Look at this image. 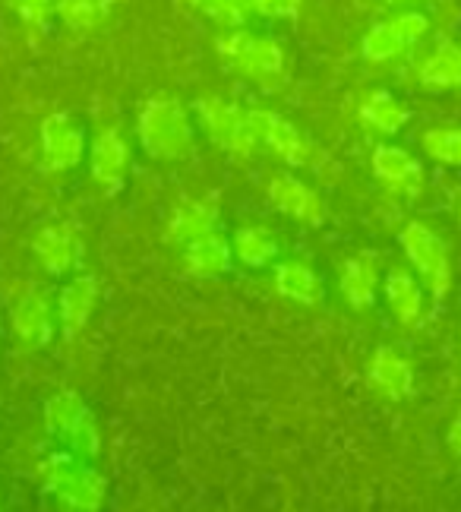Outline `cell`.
I'll return each instance as SVG.
<instances>
[{"label":"cell","instance_id":"1","mask_svg":"<svg viewBox=\"0 0 461 512\" xmlns=\"http://www.w3.org/2000/svg\"><path fill=\"white\" fill-rule=\"evenodd\" d=\"M215 51L231 61V67L259 86L263 92H278L288 83V57L285 48L269 35H256L240 29H225L215 38Z\"/></svg>","mask_w":461,"mask_h":512},{"label":"cell","instance_id":"4","mask_svg":"<svg viewBox=\"0 0 461 512\" xmlns=\"http://www.w3.org/2000/svg\"><path fill=\"white\" fill-rule=\"evenodd\" d=\"M45 430L57 446H64L79 459H95L98 449H102L95 418L86 402L79 399V392L67 389L45 402Z\"/></svg>","mask_w":461,"mask_h":512},{"label":"cell","instance_id":"23","mask_svg":"<svg viewBox=\"0 0 461 512\" xmlns=\"http://www.w3.org/2000/svg\"><path fill=\"white\" fill-rule=\"evenodd\" d=\"M360 121H364L370 130L383 133V136H395L408 124V108L398 102V98L386 89H376L367 95V102L360 105Z\"/></svg>","mask_w":461,"mask_h":512},{"label":"cell","instance_id":"20","mask_svg":"<svg viewBox=\"0 0 461 512\" xmlns=\"http://www.w3.org/2000/svg\"><path fill=\"white\" fill-rule=\"evenodd\" d=\"M417 80L427 89H461V45L439 42L417 67Z\"/></svg>","mask_w":461,"mask_h":512},{"label":"cell","instance_id":"22","mask_svg":"<svg viewBox=\"0 0 461 512\" xmlns=\"http://www.w3.org/2000/svg\"><path fill=\"white\" fill-rule=\"evenodd\" d=\"M338 288H342V298L354 310L373 307V301H376V260L373 256H354V260H348L342 266Z\"/></svg>","mask_w":461,"mask_h":512},{"label":"cell","instance_id":"14","mask_svg":"<svg viewBox=\"0 0 461 512\" xmlns=\"http://www.w3.org/2000/svg\"><path fill=\"white\" fill-rule=\"evenodd\" d=\"M367 383L389 402H402L414 389V367L389 345H379L367 367Z\"/></svg>","mask_w":461,"mask_h":512},{"label":"cell","instance_id":"10","mask_svg":"<svg viewBox=\"0 0 461 512\" xmlns=\"http://www.w3.org/2000/svg\"><path fill=\"white\" fill-rule=\"evenodd\" d=\"M130 168V143L127 136L117 127H105L95 133V140L89 146V171L92 181L102 187L108 196H114L127 181Z\"/></svg>","mask_w":461,"mask_h":512},{"label":"cell","instance_id":"26","mask_svg":"<svg viewBox=\"0 0 461 512\" xmlns=\"http://www.w3.org/2000/svg\"><path fill=\"white\" fill-rule=\"evenodd\" d=\"M420 146L439 165L461 168V127H436L420 136Z\"/></svg>","mask_w":461,"mask_h":512},{"label":"cell","instance_id":"32","mask_svg":"<svg viewBox=\"0 0 461 512\" xmlns=\"http://www.w3.org/2000/svg\"><path fill=\"white\" fill-rule=\"evenodd\" d=\"M458 222H461V203H458Z\"/></svg>","mask_w":461,"mask_h":512},{"label":"cell","instance_id":"11","mask_svg":"<svg viewBox=\"0 0 461 512\" xmlns=\"http://www.w3.org/2000/svg\"><path fill=\"white\" fill-rule=\"evenodd\" d=\"M10 326H13V336L23 345L45 348L54 336V313H51L48 294L38 285H26V291L19 294L10 310Z\"/></svg>","mask_w":461,"mask_h":512},{"label":"cell","instance_id":"15","mask_svg":"<svg viewBox=\"0 0 461 512\" xmlns=\"http://www.w3.org/2000/svg\"><path fill=\"white\" fill-rule=\"evenodd\" d=\"M218 222H222V212H218L215 200H184L165 228V241L177 244V247H187L206 234L218 231Z\"/></svg>","mask_w":461,"mask_h":512},{"label":"cell","instance_id":"30","mask_svg":"<svg viewBox=\"0 0 461 512\" xmlns=\"http://www.w3.org/2000/svg\"><path fill=\"white\" fill-rule=\"evenodd\" d=\"M446 443H449V449H452V456L461 459V411L455 415V421H452V427H449V433H446Z\"/></svg>","mask_w":461,"mask_h":512},{"label":"cell","instance_id":"8","mask_svg":"<svg viewBox=\"0 0 461 512\" xmlns=\"http://www.w3.org/2000/svg\"><path fill=\"white\" fill-rule=\"evenodd\" d=\"M427 32H430V19L424 13H417V10L395 13L367 29V35L360 38V54H364V61L370 64H386V61H395V57H402L405 51H411Z\"/></svg>","mask_w":461,"mask_h":512},{"label":"cell","instance_id":"13","mask_svg":"<svg viewBox=\"0 0 461 512\" xmlns=\"http://www.w3.org/2000/svg\"><path fill=\"white\" fill-rule=\"evenodd\" d=\"M370 165H373L376 181H383L389 190H398L405 196H417L424 190V168H420V162L402 146H389V143L376 146Z\"/></svg>","mask_w":461,"mask_h":512},{"label":"cell","instance_id":"18","mask_svg":"<svg viewBox=\"0 0 461 512\" xmlns=\"http://www.w3.org/2000/svg\"><path fill=\"white\" fill-rule=\"evenodd\" d=\"M231 260H234V247L218 231L184 247V272L193 275V279H218V275L228 272Z\"/></svg>","mask_w":461,"mask_h":512},{"label":"cell","instance_id":"19","mask_svg":"<svg viewBox=\"0 0 461 512\" xmlns=\"http://www.w3.org/2000/svg\"><path fill=\"white\" fill-rule=\"evenodd\" d=\"M383 291H386V304L392 310V317L398 323L408 326V329L420 326V317H424V291H420V285L414 282L411 272L392 269L386 275Z\"/></svg>","mask_w":461,"mask_h":512},{"label":"cell","instance_id":"6","mask_svg":"<svg viewBox=\"0 0 461 512\" xmlns=\"http://www.w3.org/2000/svg\"><path fill=\"white\" fill-rule=\"evenodd\" d=\"M398 244H402L414 272L430 288L433 301L443 304L449 288H452V260H449L446 241L439 238L433 228H427L424 222H408L402 231H398Z\"/></svg>","mask_w":461,"mask_h":512},{"label":"cell","instance_id":"29","mask_svg":"<svg viewBox=\"0 0 461 512\" xmlns=\"http://www.w3.org/2000/svg\"><path fill=\"white\" fill-rule=\"evenodd\" d=\"M247 10L263 19H297L304 0H244Z\"/></svg>","mask_w":461,"mask_h":512},{"label":"cell","instance_id":"16","mask_svg":"<svg viewBox=\"0 0 461 512\" xmlns=\"http://www.w3.org/2000/svg\"><path fill=\"white\" fill-rule=\"evenodd\" d=\"M98 304V282L92 275H76L73 282L60 288L57 298V320L64 329V339H76L92 320V310Z\"/></svg>","mask_w":461,"mask_h":512},{"label":"cell","instance_id":"25","mask_svg":"<svg viewBox=\"0 0 461 512\" xmlns=\"http://www.w3.org/2000/svg\"><path fill=\"white\" fill-rule=\"evenodd\" d=\"M275 291L294 304H319V279L307 263H282L275 266Z\"/></svg>","mask_w":461,"mask_h":512},{"label":"cell","instance_id":"2","mask_svg":"<svg viewBox=\"0 0 461 512\" xmlns=\"http://www.w3.org/2000/svg\"><path fill=\"white\" fill-rule=\"evenodd\" d=\"M38 481H42V494L64 509H79V512L102 509L108 497V484L89 465V459H79L67 449L51 452L38 465Z\"/></svg>","mask_w":461,"mask_h":512},{"label":"cell","instance_id":"7","mask_svg":"<svg viewBox=\"0 0 461 512\" xmlns=\"http://www.w3.org/2000/svg\"><path fill=\"white\" fill-rule=\"evenodd\" d=\"M247 114L256 127L263 152H272L275 159H282L288 168H323L326 165V155L319 152L313 146V140H307L291 121H285L282 114L263 111V108H250Z\"/></svg>","mask_w":461,"mask_h":512},{"label":"cell","instance_id":"9","mask_svg":"<svg viewBox=\"0 0 461 512\" xmlns=\"http://www.w3.org/2000/svg\"><path fill=\"white\" fill-rule=\"evenodd\" d=\"M38 143H42L45 168L54 174L76 168L86 155V133L67 111H54L45 117L42 130H38Z\"/></svg>","mask_w":461,"mask_h":512},{"label":"cell","instance_id":"5","mask_svg":"<svg viewBox=\"0 0 461 512\" xmlns=\"http://www.w3.org/2000/svg\"><path fill=\"white\" fill-rule=\"evenodd\" d=\"M193 111H196L199 127H203V133L218 149L240 155V159H250V155L263 152L250 114L244 108H237L234 102L206 95V98H199V102L193 105Z\"/></svg>","mask_w":461,"mask_h":512},{"label":"cell","instance_id":"31","mask_svg":"<svg viewBox=\"0 0 461 512\" xmlns=\"http://www.w3.org/2000/svg\"><path fill=\"white\" fill-rule=\"evenodd\" d=\"M386 4H402V0H386Z\"/></svg>","mask_w":461,"mask_h":512},{"label":"cell","instance_id":"27","mask_svg":"<svg viewBox=\"0 0 461 512\" xmlns=\"http://www.w3.org/2000/svg\"><path fill=\"white\" fill-rule=\"evenodd\" d=\"M187 4L222 29H240L250 16L244 0H187Z\"/></svg>","mask_w":461,"mask_h":512},{"label":"cell","instance_id":"24","mask_svg":"<svg viewBox=\"0 0 461 512\" xmlns=\"http://www.w3.org/2000/svg\"><path fill=\"white\" fill-rule=\"evenodd\" d=\"M111 4L114 0H54V16L67 32L86 35L105 23Z\"/></svg>","mask_w":461,"mask_h":512},{"label":"cell","instance_id":"3","mask_svg":"<svg viewBox=\"0 0 461 512\" xmlns=\"http://www.w3.org/2000/svg\"><path fill=\"white\" fill-rule=\"evenodd\" d=\"M136 136L149 159L177 162L193 149V121L177 98H152L139 111Z\"/></svg>","mask_w":461,"mask_h":512},{"label":"cell","instance_id":"28","mask_svg":"<svg viewBox=\"0 0 461 512\" xmlns=\"http://www.w3.org/2000/svg\"><path fill=\"white\" fill-rule=\"evenodd\" d=\"M10 10L16 13V19L29 29L32 38H38L42 32H48L51 16H54V0H10Z\"/></svg>","mask_w":461,"mask_h":512},{"label":"cell","instance_id":"21","mask_svg":"<svg viewBox=\"0 0 461 512\" xmlns=\"http://www.w3.org/2000/svg\"><path fill=\"white\" fill-rule=\"evenodd\" d=\"M231 247H234V260L247 269H263V266L275 263V256L282 253V241L263 225L237 228L231 238Z\"/></svg>","mask_w":461,"mask_h":512},{"label":"cell","instance_id":"17","mask_svg":"<svg viewBox=\"0 0 461 512\" xmlns=\"http://www.w3.org/2000/svg\"><path fill=\"white\" fill-rule=\"evenodd\" d=\"M32 253L48 275H67L79 260V241L64 225H45L32 238Z\"/></svg>","mask_w":461,"mask_h":512},{"label":"cell","instance_id":"12","mask_svg":"<svg viewBox=\"0 0 461 512\" xmlns=\"http://www.w3.org/2000/svg\"><path fill=\"white\" fill-rule=\"evenodd\" d=\"M269 203L278 209L291 215V219L304 222V225H323L326 222V203L323 196H319L313 187H307L300 177L294 174H275L269 181Z\"/></svg>","mask_w":461,"mask_h":512}]
</instances>
